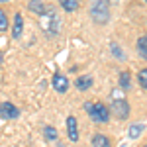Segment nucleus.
<instances>
[{
  "instance_id": "obj_1",
  "label": "nucleus",
  "mask_w": 147,
  "mask_h": 147,
  "mask_svg": "<svg viewBox=\"0 0 147 147\" xmlns=\"http://www.w3.org/2000/svg\"><path fill=\"white\" fill-rule=\"evenodd\" d=\"M84 112L88 114L92 118V122H96V124H106L110 120V108L104 106L102 102H86Z\"/></svg>"
},
{
  "instance_id": "obj_2",
  "label": "nucleus",
  "mask_w": 147,
  "mask_h": 147,
  "mask_svg": "<svg viewBox=\"0 0 147 147\" xmlns=\"http://www.w3.org/2000/svg\"><path fill=\"white\" fill-rule=\"evenodd\" d=\"M90 18L96 24H106L110 20V2L108 0H90Z\"/></svg>"
},
{
  "instance_id": "obj_3",
  "label": "nucleus",
  "mask_w": 147,
  "mask_h": 147,
  "mask_svg": "<svg viewBox=\"0 0 147 147\" xmlns=\"http://www.w3.org/2000/svg\"><path fill=\"white\" fill-rule=\"evenodd\" d=\"M110 108H112L114 116H116L118 120H125V118L129 116V104H127V100H124V98H116Z\"/></svg>"
},
{
  "instance_id": "obj_4",
  "label": "nucleus",
  "mask_w": 147,
  "mask_h": 147,
  "mask_svg": "<svg viewBox=\"0 0 147 147\" xmlns=\"http://www.w3.org/2000/svg\"><path fill=\"white\" fill-rule=\"evenodd\" d=\"M0 116L4 120H16V118H20V110L12 102H2L0 104Z\"/></svg>"
},
{
  "instance_id": "obj_5",
  "label": "nucleus",
  "mask_w": 147,
  "mask_h": 147,
  "mask_svg": "<svg viewBox=\"0 0 147 147\" xmlns=\"http://www.w3.org/2000/svg\"><path fill=\"white\" fill-rule=\"evenodd\" d=\"M51 86L55 88L57 92H61V94H65L69 90V80L65 75H61V73H55L53 75V80H51Z\"/></svg>"
},
{
  "instance_id": "obj_6",
  "label": "nucleus",
  "mask_w": 147,
  "mask_h": 147,
  "mask_svg": "<svg viewBox=\"0 0 147 147\" xmlns=\"http://www.w3.org/2000/svg\"><path fill=\"white\" fill-rule=\"evenodd\" d=\"M67 136L71 141H79V124H77L75 116H69L67 118Z\"/></svg>"
},
{
  "instance_id": "obj_7",
  "label": "nucleus",
  "mask_w": 147,
  "mask_h": 147,
  "mask_svg": "<svg viewBox=\"0 0 147 147\" xmlns=\"http://www.w3.org/2000/svg\"><path fill=\"white\" fill-rule=\"evenodd\" d=\"M28 10L34 12L35 16H41V18H43L47 8H45V4H43L41 0H30V2H28Z\"/></svg>"
},
{
  "instance_id": "obj_8",
  "label": "nucleus",
  "mask_w": 147,
  "mask_h": 147,
  "mask_svg": "<svg viewBox=\"0 0 147 147\" xmlns=\"http://www.w3.org/2000/svg\"><path fill=\"white\" fill-rule=\"evenodd\" d=\"M90 86H92V77H88V75H82V77H79V79L75 80V88L80 92L88 90Z\"/></svg>"
},
{
  "instance_id": "obj_9",
  "label": "nucleus",
  "mask_w": 147,
  "mask_h": 147,
  "mask_svg": "<svg viewBox=\"0 0 147 147\" xmlns=\"http://www.w3.org/2000/svg\"><path fill=\"white\" fill-rule=\"evenodd\" d=\"M24 32V18L20 12H16V16H14V26H12V35L14 37H20Z\"/></svg>"
},
{
  "instance_id": "obj_10",
  "label": "nucleus",
  "mask_w": 147,
  "mask_h": 147,
  "mask_svg": "<svg viewBox=\"0 0 147 147\" xmlns=\"http://www.w3.org/2000/svg\"><path fill=\"white\" fill-rule=\"evenodd\" d=\"M92 147H112L110 137L104 136V134H94L92 136Z\"/></svg>"
},
{
  "instance_id": "obj_11",
  "label": "nucleus",
  "mask_w": 147,
  "mask_h": 147,
  "mask_svg": "<svg viewBox=\"0 0 147 147\" xmlns=\"http://www.w3.org/2000/svg\"><path fill=\"white\" fill-rule=\"evenodd\" d=\"M59 4H61V8L65 12H77L79 10V0H59Z\"/></svg>"
},
{
  "instance_id": "obj_12",
  "label": "nucleus",
  "mask_w": 147,
  "mask_h": 147,
  "mask_svg": "<svg viewBox=\"0 0 147 147\" xmlns=\"http://www.w3.org/2000/svg\"><path fill=\"white\" fill-rule=\"evenodd\" d=\"M143 129H145V125L143 124H134V125H129V131H127V136H129V139H137V137L143 134Z\"/></svg>"
},
{
  "instance_id": "obj_13",
  "label": "nucleus",
  "mask_w": 147,
  "mask_h": 147,
  "mask_svg": "<svg viewBox=\"0 0 147 147\" xmlns=\"http://www.w3.org/2000/svg\"><path fill=\"white\" fill-rule=\"evenodd\" d=\"M43 136H45L47 141H55L57 137H59V134H57V129L53 125H45V127H43Z\"/></svg>"
},
{
  "instance_id": "obj_14",
  "label": "nucleus",
  "mask_w": 147,
  "mask_h": 147,
  "mask_svg": "<svg viewBox=\"0 0 147 147\" xmlns=\"http://www.w3.org/2000/svg\"><path fill=\"white\" fill-rule=\"evenodd\" d=\"M137 51H139V55L147 61V37H145V35L137 39Z\"/></svg>"
},
{
  "instance_id": "obj_15",
  "label": "nucleus",
  "mask_w": 147,
  "mask_h": 147,
  "mask_svg": "<svg viewBox=\"0 0 147 147\" xmlns=\"http://www.w3.org/2000/svg\"><path fill=\"white\" fill-rule=\"evenodd\" d=\"M6 30H8V16H6V12L0 8V34L6 32Z\"/></svg>"
},
{
  "instance_id": "obj_16",
  "label": "nucleus",
  "mask_w": 147,
  "mask_h": 147,
  "mask_svg": "<svg viewBox=\"0 0 147 147\" xmlns=\"http://www.w3.org/2000/svg\"><path fill=\"white\" fill-rule=\"evenodd\" d=\"M120 86L124 90H129V73H122L120 75Z\"/></svg>"
},
{
  "instance_id": "obj_17",
  "label": "nucleus",
  "mask_w": 147,
  "mask_h": 147,
  "mask_svg": "<svg viewBox=\"0 0 147 147\" xmlns=\"http://www.w3.org/2000/svg\"><path fill=\"white\" fill-rule=\"evenodd\" d=\"M137 80H139V84L143 86L147 90V69H141L139 71V75H137Z\"/></svg>"
},
{
  "instance_id": "obj_18",
  "label": "nucleus",
  "mask_w": 147,
  "mask_h": 147,
  "mask_svg": "<svg viewBox=\"0 0 147 147\" xmlns=\"http://www.w3.org/2000/svg\"><path fill=\"white\" fill-rule=\"evenodd\" d=\"M112 51L116 57H120V59H124V53H122V49H118V45L116 43H112Z\"/></svg>"
},
{
  "instance_id": "obj_19",
  "label": "nucleus",
  "mask_w": 147,
  "mask_h": 147,
  "mask_svg": "<svg viewBox=\"0 0 147 147\" xmlns=\"http://www.w3.org/2000/svg\"><path fill=\"white\" fill-rule=\"evenodd\" d=\"M108 2H110V4H118L120 0H108Z\"/></svg>"
},
{
  "instance_id": "obj_20",
  "label": "nucleus",
  "mask_w": 147,
  "mask_h": 147,
  "mask_svg": "<svg viewBox=\"0 0 147 147\" xmlns=\"http://www.w3.org/2000/svg\"><path fill=\"white\" fill-rule=\"evenodd\" d=\"M0 63H2V53H0Z\"/></svg>"
},
{
  "instance_id": "obj_21",
  "label": "nucleus",
  "mask_w": 147,
  "mask_h": 147,
  "mask_svg": "<svg viewBox=\"0 0 147 147\" xmlns=\"http://www.w3.org/2000/svg\"><path fill=\"white\" fill-rule=\"evenodd\" d=\"M0 2H6V0H0Z\"/></svg>"
},
{
  "instance_id": "obj_22",
  "label": "nucleus",
  "mask_w": 147,
  "mask_h": 147,
  "mask_svg": "<svg viewBox=\"0 0 147 147\" xmlns=\"http://www.w3.org/2000/svg\"><path fill=\"white\" fill-rule=\"evenodd\" d=\"M122 147H125V145H122Z\"/></svg>"
},
{
  "instance_id": "obj_23",
  "label": "nucleus",
  "mask_w": 147,
  "mask_h": 147,
  "mask_svg": "<svg viewBox=\"0 0 147 147\" xmlns=\"http://www.w3.org/2000/svg\"><path fill=\"white\" fill-rule=\"evenodd\" d=\"M145 37H147V34H145Z\"/></svg>"
},
{
  "instance_id": "obj_24",
  "label": "nucleus",
  "mask_w": 147,
  "mask_h": 147,
  "mask_svg": "<svg viewBox=\"0 0 147 147\" xmlns=\"http://www.w3.org/2000/svg\"><path fill=\"white\" fill-rule=\"evenodd\" d=\"M145 2H147V0H145Z\"/></svg>"
},
{
  "instance_id": "obj_25",
  "label": "nucleus",
  "mask_w": 147,
  "mask_h": 147,
  "mask_svg": "<svg viewBox=\"0 0 147 147\" xmlns=\"http://www.w3.org/2000/svg\"><path fill=\"white\" fill-rule=\"evenodd\" d=\"M145 147H147V145H145Z\"/></svg>"
}]
</instances>
